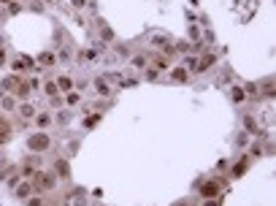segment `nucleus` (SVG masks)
I'll list each match as a JSON object with an SVG mask.
<instances>
[{"mask_svg":"<svg viewBox=\"0 0 276 206\" xmlns=\"http://www.w3.org/2000/svg\"><path fill=\"white\" fill-rule=\"evenodd\" d=\"M30 182H33V192H38V195H46V192L57 187V176L52 174V168H38Z\"/></svg>","mask_w":276,"mask_h":206,"instance_id":"f257e3e1","label":"nucleus"},{"mask_svg":"<svg viewBox=\"0 0 276 206\" xmlns=\"http://www.w3.org/2000/svg\"><path fill=\"white\" fill-rule=\"evenodd\" d=\"M28 152H33V155H44V152H49L52 147V136L46 130H38V133H33V136H28Z\"/></svg>","mask_w":276,"mask_h":206,"instance_id":"f03ea898","label":"nucleus"},{"mask_svg":"<svg viewBox=\"0 0 276 206\" xmlns=\"http://www.w3.org/2000/svg\"><path fill=\"white\" fill-rule=\"evenodd\" d=\"M17 168H19V174H22V179H33V174L41 168V155H33V152H30V155L25 157Z\"/></svg>","mask_w":276,"mask_h":206,"instance_id":"7ed1b4c3","label":"nucleus"},{"mask_svg":"<svg viewBox=\"0 0 276 206\" xmlns=\"http://www.w3.org/2000/svg\"><path fill=\"white\" fill-rule=\"evenodd\" d=\"M219 192H222L219 179H206V182L198 184V195L200 198H219Z\"/></svg>","mask_w":276,"mask_h":206,"instance_id":"20e7f679","label":"nucleus"},{"mask_svg":"<svg viewBox=\"0 0 276 206\" xmlns=\"http://www.w3.org/2000/svg\"><path fill=\"white\" fill-rule=\"evenodd\" d=\"M52 174L57 176V182L63 179V182H68L71 179V163L68 157H55V163H52Z\"/></svg>","mask_w":276,"mask_h":206,"instance_id":"39448f33","label":"nucleus"},{"mask_svg":"<svg viewBox=\"0 0 276 206\" xmlns=\"http://www.w3.org/2000/svg\"><path fill=\"white\" fill-rule=\"evenodd\" d=\"M38 114V106L33 103V101H19L17 106V117L22 119V122H33V117Z\"/></svg>","mask_w":276,"mask_h":206,"instance_id":"423d86ee","label":"nucleus"},{"mask_svg":"<svg viewBox=\"0 0 276 206\" xmlns=\"http://www.w3.org/2000/svg\"><path fill=\"white\" fill-rule=\"evenodd\" d=\"M214 65H217V55H214V52H203V55L198 57V68H195V74H203V71L214 68Z\"/></svg>","mask_w":276,"mask_h":206,"instance_id":"0eeeda50","label":"nucleus"},{"mask_svg":"<svg viewBox=\"0 0 276 206\" xmlns=\"http://www.w3.org/2000/svg\"><path fill=\"white\" fill-rule=\"evenodd\" d=\"M11 192H14L17 201H28V198L33 195V182L30 179H22V182L17 184V190H11Z\"/></svg>","mask_w":276,"mask_h":206,"instance_id":"6e6552de","label":"nucleus"},{"mask_svg":"<svg viewBox=\"0 0 276 206\" xmlns=\"http://www.w3.org/2000/svg\"><path fill=\"white\" fill-rule=\"evenodd\" d=\"M19 101L14 98V92H3V98H0V111L3 114H11V111H17Z\"/></svg>","mask_w":276,"mask_h":206,"instance_id":"1a4fd4ad","label":"nucleus"},{"mask_svg":"<svg viewBox=\"0 0 276 206\" xmlns=\"http://www.w3.org/2000/svg\"><path fill=\"white\" fill-rule=\"evenodd\" d=\"M33 122H36L38 130H46L49 125H55V117H52V111H38V114L33 117Z\"/></svg>","mask_w":276,"mask_h":206,"instance_id":"9d476101","label":"nucleus"},{"mask_svg":"<svg viewBox=\"0 0 276 206\" xmlns=\"http://www.w3.org/2000/svg\"><path fill=\"white\" fill-rule=\"evenodd\" d=\"M92 87H95L98 95H103V98H111V84H109V79H103V76H98V79H92Z\"/></svg>","mask_w":276,"mask_h":206,"instance_id":"9b49d317","label":"nucleus"},{"mask_svg":"<svg viewBox=\"0 0 276 206\" xmlns=\"http://www.w3.org/2000/svg\"><path fill=\"white\" fill-rule=\"evenodd\" d=\"M55 63H57V52H52V49H46L36 57V65H41V68H52Z\"/></svg>","mask_w":276,"mask_h":206,"instance_id":"f8f14e48","label":"nucleus"},{"mask_svg":"<svg viewBox=\"0 0 276 206\" xmlns=\"http://www.w3.org/2000/svg\"><path fill=\"white\" fill-rule=\"evenodd\" d=\"M30 92H33L30 82H28V79H22V82L17 84V90H14V98H17V101H30Z\"/></svg>","mask_w":276,"mask_h":206,"instance_id":"ddd939ff","label":"nucleus"},{"mask_svg":"<svg viewBox=\"0 0 276 206\" xmlns=\"http://www.w3.org/2000/svg\"><path fill=\"white\" fill-rule=\"evenodd\" d=\"M273 92H276V82L273 79H262L260 87H257V95L260 98H273Z\"/></svg>","mask_w":276,"mask_h":206,"instance_id":"4468645a","label":"nucleus"},{"mask_svg":"<svg viewBox=\"0 0 276 206\" xmlns=\"http://www.w3.org/2000/svg\"><path fill=\"white\" fill-rule=\"evenodd\" d=\"M19 82H22V76H19V74H9L3 82H0V90H3V92H14Z\"/></svg>","mask_w":276,"mask_h":206,"instance_id":"2eb2a0df","label":"nucleus"},{"mask_svg":"<svg viewBox=\"0 0 276 206\" xmlns=\"http://www.w3.org/2000/svg\"><path fill=\"white\" fill-rule=\"evenodd\" d=\"M130 65L136 71H144V68H149V55H144V52H136V55L130 57Z\"/></svg>","mask_w":276,"mask_h":206,"instance_id":"dca6fc26","label":"nucleus"},{"mask_svg":"<svg viewBox=\"0 0 276 206\" xmlns=\"http://www.w3.org/2000/svg\"><path fill=\"white\" fill-rule=\"evenodd\" d=\"M168 76H171V82H187L190 79V71L184 68V65H179V68H168Z\"/></svg>","mask_w":276,"mask_h":206,"instance_id":"f3484780","label":"nucleus"},{"mask_svg":"<svg viewBox=\"0 0 276 206\" xmlns=\"http://www.w3.org/2000/svg\"><path fill=\"white\" fill-rule=\"evenodd\" d=\"M249 163H252V157H249V155H244V157H241L238 163L233 165V174H230V176H233V179L244 176V174H246V168H249Z\"/></svg>","mask_w":276,"mask_h":206,"instance_id":"a211bd4d","label":"nucleus"},{"mask_svg":"<svg viewBox=\"0 0 276 206\" xmlns=\"http://www.w3.org/2000/svg\"><path fill=\"white\" fill-rule=\"evenodd\" d=\"M33 60L30 57H17V60H11V71H14V74H19V71H28V68H33Z\"/></svg>","mask_w":276,"mask_h":206,"instance_id":"6ab92c4d","label":"nucleus"},{"mask_svg":"<svg viewBox=\"0 0 276 206\" xmlns=\"http://www.w3.org/2000/svg\"><path fill=\"white\" fill-rule=\"evenodd\" d=\"M152 68H154V71H168V68H173V65H171V57H168L165 52H163V55H157V57L152 60Z\"/></svg>","mask_w":276,"mask_h":206,"instance_id":"aec40b11","label":"nucleus"},{"mask_svg":"<svg viewBox=\"0 0 276 206\" xmlns=\"http://www.w3.org/2000/svg\"><path fill=\"white\" fill-rule=\"evenodd\" d=\"M55 82H57V90H60V92H71V90H76V82H73L71 76H57Z\"/></svg>","mask_w":276,"mask_h":206,"instance_id":"412c9836","label":"nucleus"},{"mask_svg":"<svg viewBox=\"0 0 276 206\" xmlns=\"http://www.w3.org/2000/svg\"><path fill=\"white\" fill-rule=\"evenodd\" d=\"M3 182H6V187H9V190H17V184L22 182V174H19V168H14V171H11V174L6 176Z\"/></svg>","mask_w":276,"mask_h":206,"instance_id":"4be33fe9","label":"nucleus"},{"mask_svg":"<svg viewBox=\"0 0 276 206\" xmlns=\"http://www.w3.org/2000/svg\"><path fill=\"white\" fill-rule=\"evenodd\" d=\"M152 46H154V49H171V38H168V36H154L152 38Z\"/></svg>","mask_w":276,"mask_h":206,"instance_id":"5701e85b","label":"nucleus"},{"mask_svg":"<svg viewBox=\"0 0 276 206\" xmlns=\"http://www.w3.org/2000/svg\"><path fill=\"white\" fill-rule=\"evenodd\" d=\"M63 103H65V106H79V103H82V95H79V90H71V92H65Z\"/></svg>","mask_w":276,"mask_h":206,"instance_id":"b1692460","label":"nucleus"},{"mask_svg":"<svg viewBox=\"0 0 276 206\" xmlns=\"http://www.w3.org/2000/svg\"><path fill=\"white\" fill-rule=\"evenodd\" d=\"M44 92H46L49 98L60 95V90H57V82H55V79H46V82H44Z\"/></svg>","mask_w":276,"mask_h":206,"instance_id":"393cba45","label":"nucleus"},{"mask_svg":"<svg viewBox=\"0 0 276 206\" xmlns=\"http://www.w3.org/2000/svg\"><path fill=\"white\" fill-rule=\"evenodd\" d=\"M14 168H17L14 163H6V157H0V179H6V176L11 174V171H14Z\"/></svg>","mask_w":276,"mask_h":206,"instance_id":"a878e982","label":"nucleus"},{"mask_svg":"<svg viewBox=\"0 0 276 206\" xmlns=\"http://www.w3.org/2000/svg\"><path fill=\"white\" fill-rule=\"evenodd\" d=\"M244 128H246L249 133H257V130H260V125H257V119H254L252 114H246V117H244Z\"/></svg>","mask_w":276,"mask_h":206,"instance_id":"bb28decb","label":"nucleus"},{"mask_svg":"<svg viewBox=\"0 0 276 206\" xmlns=\"http://www.w3.org/2000/svg\"><path fill=\"white\" fill-rule=\"evenodd\" d=\"M98 28H100V33H103V41H114V30L109 28L106 22H98Z\"/></svg>","mask_w":276,"mask_h":206,"instance_id":"cd10ccee","label":"nucleus"},{"mask_svg":"<svg viewBox=\"0 0 276 206\" xmlns=\"http://www.w3.org/2000/svg\"><path fill=\"white\" fill-rule=\"evenodd\" d=\"M184 68L190 71V74H195V68H198V57H192V55L184 57Z\"/></svg>","mask_w":276,"mask_h":206,"instance_id":"c85d7f7f","label":"nucleus"},{"mask_svg":"<svg viewBox=\"0 0 276 206\" xmlns=\"http://www.w3.org/2000/svg\"><path fill=\"white\" fill-rule=\"evenodd\" d=\"M25 203H28V206H44V198L38 195V192H33V195H30V198H28V201H25Z\"/></svg>","mask_w":276,"mask_h":206,"instance_id":"c756f323","label":"nucleus"},{"mask_svg":"<svg viewBox=\"0 0 276 206\" xmlns=\"http://www.w3.org/2000/svg\"><path fill=\"white\" fill-rule=\"evenodd\" d=\"M57 63H71V49H60L57 52Z\"/></svg>","mask_w":276,"mask_h":206,"instance_id":"7c9ffc66","label":"nucleus"},{"mask_svg":"<svg viewBox=\"0 0 276 206\" xmlns=\"http://www.w3.org/2000/svg\"><path fill=\"white\" fill-rule=\"evenodd\" d=\"M19 11H22V6H19V3H9V6H6V14H9V17L19 14Z\"/></svg>","mask_w":276,"mask_h":206,"instance_id":"2f4dec72","label":"nucleus"},{"mask_svg":"<svg viewBox=\"0 0 276 206\" xmlns=\"http://www.w3.org/2000/svg\"><path fill=\"white\" fill-rule=\"evenodd\" d=\"M6 63H9V52H6V46L0 44V68H3Z\"/></svg>","mask_w":276,"mask_h":206,"instance_id":"473e14b6","label":"nucleus"},{"mask_svg":"<svg viewBox=\"0 0 276 206\" xmlns=\"http://www.w3.org/2000/svg\"><path fill=\"white\" fill-rule=\"evenodd\" d=\"M49 103H52V109H60V106H65V103H63V95H55V98H49Z\"/></svg>","mask_w":276,"mask_h":206,"instance_id":"72a5a7b5","label":"nucleus"},{"mask_svg":"<svg viewBox=\"0 0 276 206\" xmlns=\"http://www.w3.org/2000/svg\"><path fill=\"white\" fill-rule=\"evenodd\" d=\"M98 114H92V117H87V122H84V128H95V125H98Z\"/></svg>","mask_w":276,"mask_h":206,"instance_id":"f704fd0d","label":"nucleus"},{"mask_svg":"<svg viewBox=\"0 0 276 206\" xmlns=\"http://www.w3.org/2000/svg\"><path fill=\"white\" fill-rule=\"evenodd\" d=\"M146 71V79H149V82H154V79L160 76V71H154V68H144Z\"/></svg>","mask_w":276,"mask_h":206,"instance_id":"c9c22d12","label":"nucleus"},{"mask_svg":"<svg viewBox=\"0 0 276 206\" xmlns=\"http://www.w3.org/2000/svg\"><path fill=\"white\" fill-rule=\"evenodd\" d=\"M200 206H219V198H203Z\"/></svg>","mask_w":276,"mask_h":206,"instance_id":"e433bc0d","label":"nucleus"},{"mask_svg":"<svg viewBox=\"0 0 276 206\" xmlns=\"http://www.w3.org/2000/svg\"><path fill=\"white\" fill-rule=\"evenodd\" d=\"M246 92H249V95H254V98H257V84H254V82H249V84H246Z\"/></svg>","mask_w":276,"mask_h":206,"instance_id":"4c0bfd02","label":"nucleus"},{"mask_svg":"<svg viewBox=\"0 0 276 206\" xmlns=\"http://www.w3.org/2000/svg\"><path fill=\"white\" fill-rule=\"evenodd\" d=\"M233 98H235V103H241V101H244V92H241V90H233Z\"/></svg>","mask_w":276,"mask_h":206,"instance_id":"58836bf2","label":"nucleus"},{"mask_svg":"<svg viewBox=\"0 0 276 206\" xmlns=\"http://www.w3.org/2000/svg\"><path fill=\"white\" fill-rule=\"evenodd\" d=\"M171 206H192V201H190V198H181V201H176V203H171Z\"/></svg>","mask_w":276,"mask_h":206,"instance_id":"ea45409f","label":"nucleus"},{"mask_svg":"<svg viewBox=\"0 0 276 206\" xmlns=\"http://www.w3.org/2000/svg\"><path fill=\"white\" fill-rule=\"evenodd\" d=\"M28 82H30V87H33V90L41 87V79H28Z\"/></svg>","mask_w":276,"mask_h":206,"instance_id":"a19ab883","label":"nucleus"},{"mask_svg":"<svg viewBox=\"0 0 276 206\" xmlns=\"http://www.w3.org/2000/svg\"><path fill=\"white\" fill-rule=\"evenodd\" d=\"M84 3H87V0H73V6H76V9H84Z\"/></svg>","mask_w":276,"mask_h":206,"instance_id":"79ce46f5","label":"nucleus"},{"mask_svg":"<svg viewBox=\"0 0 276 206\" xmlns=\"http://www.w3.org/2000/svg\"><path fill=\"white\" fill-rule=\"evenodd\" d=\"M9 3H14V0H0V6H9Z\"/></svg>","mask_w":276,"mask_h":206,"instance_id":"37998d69","label":"nucleus"},{"mask_svg":"<svg viewBox=\"0 0 276 206\" xmlns=\"http://www.w3.org/2000/svg\"><path fill=\"white\" fill-rule=\"evenodd\" d=\"M3 144H6V138H3V136H0V147H3Z\"/></svg>","mask_w":276,"mask_h":206,"instance_id":"c03bdc74","label":"nucleus"}]
</instances>
